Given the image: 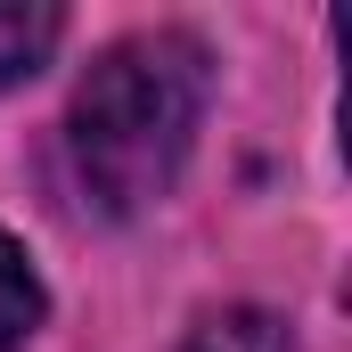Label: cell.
Listing matches in <instances>:
<instances>
[{"label":"cell","mask_w":352,"mask_h":352,"mask_svg":"<svg viewBox=\"0 0 352 352\" xmlns=\"http://www.w3.org/2000/svg\"><path fill=\"white\" fill-rule=\"evenodd\" d=\"M213 98V58L197 33H131L115 41L74 90L66 140H74V173L107 213H140L156 205L173 173L197 148Z\"/></svg>","instance_id":"obj_1"},{"label":"cell","mask_w":352,"mask_h":352,"mask_svg":"<svg viewBox=\"0 0 352 352\" xmlns=\"http://www.w3.org/2000/svg\"><path fill=\"white\" fill-rule=\"evenodd\" d=\"M66 33V8L50 0H0V82H25Z\"/></svg>","instance_id":"obj_2"},{"label":"cell","mask_w":352,"mask_h":352,"mask_svg":"<svg viewBox=\"0 0 352 352\" xmlns=\"http://www.w3.org/2000/svg\"><path fill=\"white\" fill-rule=\"evenodd\" d=\"M180 352H295V336H287V320L263 311V303H230V311H205Z\"/></svg>","instance_id":"obj_3"},{"label":"cell","mask_w":352,"mask_h":352,"mask_svg":"<svg viewBox=\"0 0 352 352\" xmlns=\"http://www.w3.org/2000/svg\"><path fill=\"white\" fill-rule=\"evenodd\" d=\"M41 328V278H33V263H25V246L0 230V352L25 344Z\"/></svg>","instance_id":"obj_4"}]
</instances>
